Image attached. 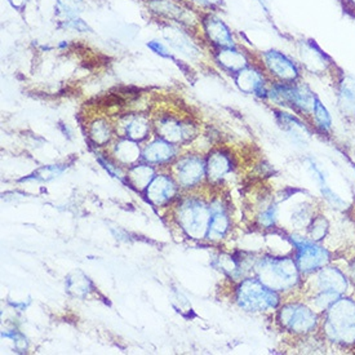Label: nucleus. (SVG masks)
<instances>
[{
    "label": "nucleus",
    "mask_w": 355,
    "mask_h": 355,
    "mask_svg": "<svg viewBox=\"0 0 355 355\" xmlns=\"http://www.w3.org/2000/svg\"><path fill=\"white\" fill-rule=\"evenodd\" d=\"M328 343L343 347L355 346V300L345 295L323 313L320 328Z\"/></svg>",
    "instance_id": "obj_1"
},
{
    "label": "nucleus",
    "mask_w": 355,
    "mask_h": 355,
    "mask_svg": "<svg viewBox=\"0 0 355 355\" xmlns=\"http://www.w3.org/2000/svg\"><path fill=\"white\" fill-rule=\"evenodd\" d=\"M259 281L275 292L292 290L300 283L301 272L295 259H265L257 265Z\"/></svg>",
    "instance_id": "obj_2"
},
{
    "label": "nucleus",
    "mask_w": 355,
    "mask_h": 355,
    "mask_svg": "<svg viewBox=\"0 0 355 355\" xmlns=\"http://www.w3.org/2000/svg\"><path fill=\"white\" fill-rule=\"evenodd\" d=\"M322 319L314 308L304 302H288L278 311V323L281 327L295 336H309L320 328Z\"/></svg>",
    "instance_id": "obj_3"
},
{
    "label": "nucleus",
    "mask_w": 355,
    "mask_h": 355,
    "mask_svg": "<svg viewBox=\"0 0 355 355\" xmlns=\"http://www.w3.org/2000/svg\"><path fill=\"white\" fill-rule=\"evenodd\" d=\"M236 301L245 311H266L278 308L281 297L259 279H244L236 290Z\"/></svg>",
    "instance_id": "obj_4"
},
{
    "label": "nucleus",
    "mask_w": 355,
    "mask_h": 355,
    "mask_svg": "<svg viewBox=\"0 0 355 355\" xmlns=\"http://www.w3.org/2000/svg\"><path fill=\"white\" fill-rule=\"evenodd\" d=\"M295 261L301 275H313L332 261V253L324 245L309 239L308 236L295 238Z\"/></svg>",
    "instance_id": "obj_5"
},
{
    "label": "nucleus",
    "mask_w": 355,
    "mask_h": 355,
    "mask_svg": "<svg viewBox=\"0 0 355 355\" xmlns=\"http://www.w3.org/2000/svg\"><path fill=\"white\" fill-rule=\"evenodd\" d=\"M262 64L279 83H296L301 78L299 65L281 51L270 49L263 52Z\"/></svg>",
    "instance_id": "obj_6"
},
{
    "label": "nucleus",
    "mask_w": 355,
    "mask_h": 355,
    "mask_svg": "<svg viewBox=\"0 0 355 355\" xmlns=\"http://www.w3.org/2000/svg\"><path fill=\"white\" fill-rule=\"evenodd\" d=\"M314 275V292H332L340 296H344L349 288V278L345 271L338 269L336 266L322 268L320 270L313 274Z\"/></svg>",
    "instance_id": "obj_7"
},
{
    "label": "nucleus",
    "mask_w": 355,
    "mask_h": 355,
    "mask_svg": "<svg viewBox=\"0 0 355 355\" xmlns=\"http://www.w3.org/2000/svg\"><path fill=\"white\" fill-rule=\"evenodd\" d=\"M157 131L163 140L171 144H182L196 137V125L191 123H185L173 116H163L155 124Z\"/></svg>",
    "instance_id": "obj_8"
},
{
    "label": "nucleus",
    "mask_w": 355,
    "mask_h": 355,
    "mask_svg": "<svg viewBox=\"0 0 355 355\" xmlns=\"http://www.w3.org/2000/svg\"><path fill=\"white\" fill-rule=\"evenodd\" d=\"M202 28L207 39L217 48L235 47L233 33L224 21L215 15H207L202 19Z\"/></svg>",
    "instance_id": "obj_9"
},
{
    "label": "nucleus",
    "mask_w": 355,
    "mask_h": 355,
    "mask_svg": "<svg viewBox=\"0 0 355 355\" xmlns=\"http://www.w3.org/2000/svg\"><path fill=\"white\" fill-rule=\"evenodd\" d=\"M235 83L244 94L268 96L269 92L265 74L257 66L248 65L239 73H236Z\"/></svg>",
    "instance_id": "obj_10"
},
{
    "label": "nucleus",
    "mask_w": 355,
    "mask_h": 355,
    "mask_svg": "<svg viewBox=\"0 0 355 355\" xmlns=\"http://www.w3.org/2000/svg\"><path fill=\"white\" fill-rule=\"evenodd\" d=\"M149 8L159 17L171 19L180 25L191 26L196 19L190 12L173 0H150Z\"/></svg>",
    "instance_id": "obj_11"
},
{
    "label": "nucleus",
    "mask_w": 355,
    "mask_h": 355,
    "mask_svg": "<svg viewBox=\"0 0 355 355\" xmlns=\"http://www.w3.org/2000/svg\"><path fill=\"white\" fill-rule=\"evenodd\" d=\"M162 33L169 46L176 49L178 52H181L184 56L190 57V58L199 56L200 53L199 48L184 30L173 25H167L163 28Z\"/></svg>",
    "instance_id": "obj_12"
},
{
    "label": "nucleus",
    "mask_w": 355,
    "mask_h": 355,
    "mask_svg": "<svg viewBox=\"0 0 355 355\" xmlns=\"http://www.w3.org/2000/svg\"><path fill=\"white\" fill-rule=\"evenodd\" d=\"M337 103L344 116L355 118V78L343 75L337 83Z\"/></svg>",
    "instance_id": "obj_13"
},
{
    "label": "nucleus",
    "mask_w": 355,
    "mask_h": 355,
    "mask_svg": "<svg viewBox=\"0 0 355 355\" xmlns=\"http://www.w3.org/2000/svg\"><path fill=\"white\" fill-rule=\"evenodd\" d=\"M216 62L223 66L229 73H239L250 64V60L243 51L235 47L217 48L215 53Z\"/></svg>",
    "instance_id": "obj_14"
},
{
    "label": "nucleus",
    "mask_w": 355,
    "mask_h": 355,
    "mask_svg": "<svg viewBox=\"0 0 355 355\" xmlns=\"http://www.w3.org/2000/svg\"><path fill=\"white\" fill-rule=\"evenodd\" d=\"M178 178L180 181L185 185H194L198 181H200L205 175V164L202 160L196 157H190L182 160L178 169Z\"/></svg>",
    "instance_id": "obj_15"
},
{
    "label": "nucleus",
    "mask_w": 355,
    "mask_h": 355,
    "mask_svg": "<svg viewBox=\"0 0 355 355\" xmlns=\"http://www.w3.org/2000/svg\"><path fill=\"white\" fill-rule=\"evenodd\" d=\"M232 158L226 153L215 151L212 155H209L207 163L208 176L214 181H218L232 171Z\"/></svg>",
    "instance_id": "obj_16"
},
{
    "label": "nucleus",
    "mask_w": 355,
    "mask_h": 355,
    "mask_svg": "<svg viewBox=\"0 0 355 355\" xmlns=\"http://www.w3.org/2000/svg\"><path fill=\"white\" fill-rule=\"evenodd\" d=\"M176 193V187L171 181L169 178H158L149 187L150 199L155 205H162L167 202L168 199H172Z\"/></svg>",
    "instance_id": "obj_17"
},
{
    "label": "nucleus",
    "mask_w": 355,
    "mask_h": 355,
    "mask_svg": "<svg viewBox=\"0 0 355 355\" xmlns=\"http://www.w3.org/2000/svg\"><path fill=\"white\" fill-rule=\"evenodd\" d=\"M150 127H151V123L149 118L137 114L135 116H131L124 124V131L130 140L142 141L148 137Z\"/></svg>",
    "instance_id": "obj_18"
},
{
    "label": "nucleus",
    "mask_w": 355,
    "mask_h": 355,
    "mask_svg": "<svg viewBox=\"0 0 355 355\" xmlns=\"http://www.w3.org/2000/svg\"><path fill=\"white\" fill-rule=\"evenodd\" d=\"M173 146L168 141H155L145 149V158L153 163L168 162L175 155Z\"/></svg>",
    "instance_id": "obj_19"
},
{
    "label": "nucleus",
    "mask_w": 355,
    "mask_h": 355,
    "mask_svg": "<svg viewBox=\"0 0 355 355\" xmlns=\"http://www.w3.org/2000/svg\"><path fill=\"white\" fill-rule=\"evenodd\" d=\"M313 118V123L315 124L317 130L322 133H327L332 128V116L328 112L327 107L324 106V103L317 98V101L314 103V109L310 115Z\"/></svg>",
    "instance_id": "obj_20"
},
{
    "label": "nucleus",
    "mask_w": 355,
    "mask_h": 355,
    "mask_svg": "<svg viewBox=\"0 0 355 355\" xmlns=\"http://www.w3.org/2000/svg\"><path fill=\"white\" fill-rule=\"evenodd\" d=\"M306 229H308L309 239L320 243L322 241L326 239L328 232H329V223H328L327 217L323 215L314 216Z\"/></svg>",
    "instance_id": "obj_21"
},
{
    "label": "nucleus",
    "mask_w": 355,
    "mask_h": 355,
    "mask_svg": "<svg viewBox=\"0 0 355 355\" xmlns=\"http://www.w3.org/2000/svg\"><path fill=\"white\" fill-rule=\"evenodd\" d=\"M85 10V0H56L57 15L64 19L79 17Z\"/></svg>",
    "instance_id": "obj_22"
},
{
    "label": "nucleus",
    "mask_w": 355,
    "mask_h": 355,
    "mask_svg": "<svg viewBox=\"0 0 355 355\" xmlns=\"http://www.w3.org/2000/svg\"><path fill=\"white\" fill-rule=\"evenodd\" d=\"M229 225H230V220L225 212L223 211L216 212L215 215L211 217L209 225H208L209 236H212L214 239H221L225 234L227 233Z\"/></svg>",
    "instance_id": "obj_23"
},
{
    "label": "nucleus",
    "mask_w": 355,
    "mask_h": 355,
    "mask_svg": "<svg viewBox=\"0 0 355 355\" xmlns=\"http://www.w3.org/2000/svg\"><path fill=\"white\" fill-rule=\"evenodd\" d=\"M89 136L98 145L107 144V142H110L112 137V125L109 123L105 122V121H101V119L92 123L91 128H89Z\"/></svg>",
    "instance_id": "obj_24"
},
{
    "label": "nucleus",
    "mask_w": 355,
    "mask_h": 355,
    "mask_svg": "<svg viewBox=\"0 0 355 355\" xmlns=\"http://www.w3.org/2000/svg\"><path fill=\"white\" fill-rule=\"evenodd\" d=\"M116 153H118L119 158H122L124 162H128V155L127 154H130L133 160L137 159V157L140 155L139 146L133 142V140L119 142V145L116 148Z\"/></svg>",
    "instance_id": "obj_25"
},
{
    "label": "nucleus",
    "mask_w": 355,
    "mask_h": 355,
    "mask_svg": "<svg viewBox=\"0 0 355 355\" xmlns=\"http://www.w3.org/2000/svg\"><path fill=\"white\" fill-rule=\"evenodd\" d=\"M320 194H322V196L324 198V200H326L328 205L332 207V208L340 209V211H344V209H345V200L337 196L336 193H335L331 187H327V185L320 187Z\"/></svg>",
    "instance_id": "obj_26"
},
{
    "label": "nucleus",
    "mask_w": 355,
    "mask_h": 355,
    "mask_svg": "<svg viewBox=\"0 0 355 355\" xmlns=\"http://www.w3.org/2000/svg\"><path fill=\"white\" fill-rule=\"evenodd\" d=\"M62 28H69V30H73V31H79V33L92 31V28H89V25L80 19V17L62 19Z\"/></svg>",
    "instance_id": "obj_27"
},
{
    "label": "nucleus",
    "mask_w": 355,
    "mask_h": 355,
    "mask_svg": "<svg viewBox=\"0 0 355 355\" xmlns=\"http://www.w3.org/2000/svg\"><path fill=\"white\" fill-rule=\"evenodd\" d=\"M309 169H310L311 173L314 175V178H315V181L318 182L319 187L327 185V184H326V176H324L323 171L319 168L318 166L315 164V162H313V160L309 162Z\"/></svg>",
    "instance_id": "obj_28"
},
{
    "label": "nucleus",
    "mask_w": 355,
    "mask_h": 355,
    "mask_svg": "<svg viewBox=\"0 0 355 355\" xmlns=\"http://www.w3.org/2000/svg\"><path fill=\"white\" fill-rule=\"evenodd\" d=\"M148 47H149L154 53H157V55H159V56L173 58L172 55L169 53L168 49L164 47V46L160 43L159 40H151V42L148 43Z\"/></svg>",
    "instance_id": "obj_29"
},
{
    "label": "nucleus",
    "mask_w": 355,
    "mask_h": 355,
    "mask_svg": "<svg viewBox=\"0 0 355 355\" xmlns=\"http://www.w3.org/2000/svg\"><path fill=\"white\" fill-rule=\"evenodd\" d=\"M190 1L194 3L196 6H199V7L208 8V10L217 8V7H220L221 3H223V0H190Z\"/></svg>",
    "instance_id": "obj_30"
},
{
    "label": "nucleus",
    "mask_w": 355,
    "mask_h": 355,
    "mask_svg": "<svg viewBox=\"0 0 355 355\" xmlns=\"http://www.w3.org/2000/svg\"><path fill=\"white\" fill-rule=\"evenodd\" d=\"M8 3H10V7H12L13 10L22 12V10H25V8H26L28 0H8Z\"/></svg>",
    "instance_id": "obj_31"
},
{
    "label": "nucleus",
    "mask_w": 355,
    "mask_h": 355,
    "mask_svg": "<svg viewBox=\"0 0 355 355\" xmlns=\"http://www.w3.org/2000/svg\"><path fill=\"white\" fill-rule=\"evenodd\" d=\"M347 278L349 282L353 283V286L355 287V257L349 262V266H347Z\"/></svg>",
    "instance_id": "obj_32"
},
{
    "label": "nucleus",
    "mask_w": 355,
    "mask_h": 355,
    "mask_svg": "<svg viewBox=\"0 0 355 355\" xmlns=\"http://www.w3.org/2000/svg\"><path fill=\"white\" fill-rule=\"evenodd\" d=\"M346 1H347L353 8H355V0H346Z\"/></svg>",
    "instance_id": "obj_33"
}]
</instances>
